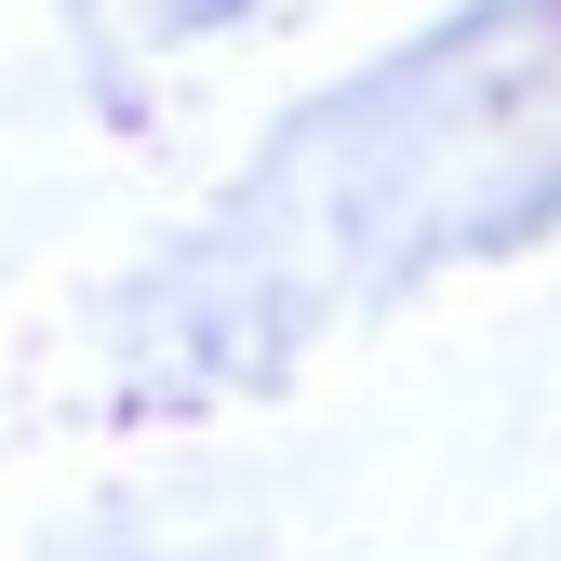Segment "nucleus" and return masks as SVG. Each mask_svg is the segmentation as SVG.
Instances as JSON below:
<instances>
[]
</instances>
